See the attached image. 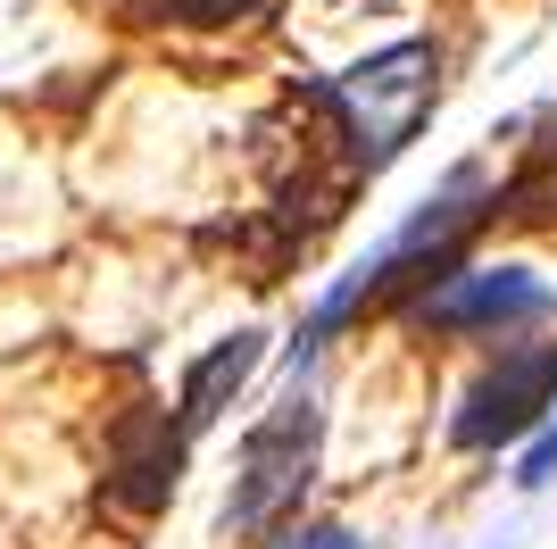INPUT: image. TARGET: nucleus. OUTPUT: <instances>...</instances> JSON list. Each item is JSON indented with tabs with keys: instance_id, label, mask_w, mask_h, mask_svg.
I'll list each match as a JSON object with an SVG mask.
<instances>
[{
	"instance_id": "nucleus-6",
	"label": "nucleus",
	"mask_w": 557,
	"mask_h": 549,
	"mask_svg": "<svg viewBox=\"0 0 557 549\" xmlns=\"http://www.w3.org/2000/svg\"><path fill=\"white\" fill-rule=\"evenodd\" d=\"M184 450L191 434L175 425H150V434H125V450H116V475L100 483V500L116 508V516H159L166 500H175V483H184Z\"/></svg>"
},
{
	"instance_id": "nucleus-9",
	"label": "nucleus",
	"mask_w": 557,
	"mask_h": 549,
	"mask_svg": "<svg viewBox=\"0 0 557 549\" xmlns=\"http://www.w3.org/2000/svg\"><path fill=\"white\" fill-rule=\"evenodd\" d=\"M283 549H367L349 525H300V533H283Z\"/></svg>"
},
{
	"instance_id": "nucleus-1",
	"label": "nucleus",
	"mask_w": 557,
	"mask_h": 549,
	"mask_svg": "<svg viewBox=\"0 0 557 549\" xmlns=\"http://www.w3.org/2000/svg\"><path fill=\"white\" fill-rule=\"evenodd\" d=\"M317 457H325V408L317 391H283L275 408L242 434V457H233V491H225V533L242 541H267L275 525H292L317 483Z\"/></svg>"
},
{
	"instance_id": "nucleus-7",
	"label": "nucleus",
	"mask_w": 557,
	"mask_h": 549,
	"mask_svg": "<svg viewBox=\"0 0 557 549\" xmlns=\"http://www.w3.org/2000/svg\"><path fill=\"white\" fill-rule=\"evenodd\" d=\"M258 9H275V0H150V17L166 25H242Z\"/></svg>"
},
{
	"instance_id": "nucleus-4",
	"label": "nucleus",
	"mask_w": 557,
	"mask_h": 549,
	"mask_svg": "<svg viewBox=\"0 0 557 549\" xmlns=\"http://www.w3.org/2000/svg\"><path fill=\"white\" fill-rule=\"evenodd\" d=\"M549 400H557V342L508 350L499 366H483V375L466 383L458 416H449V441H458V450H516V441H533Z\"/></svg>"
},
{
	"instance_id": "nucleus-5",
	"label": "nucleus",
	"mask_w": 557,
	"mask_h": 549,
	"mask_svg": "<svg viewBox=\"0 0 557 549\" xmlns=\"http://www.w3.org/2000/svg\"><path fill=\"white\" fill-rule=\"evenodd\" d=\"M267 366V333L258 325H242V333H225V342H209L200 358H191L184 391H175V416H184V434H209L216 416L250 391V375Z\"/></svg>"
},
{
	"instance_id": "nucleus-3",
	"label": "nucleus",
	"mask_w": 557,
	"mask_h": 549,
	"mask_svg": "<svg viewBox=\"0 0 557 549\" xmlns=\"http://www.w3.org/2000/svg\"><path fill=\"white\" fill-rule=\"evenodd\" d=\"M417 325L458 333V342H516V333L557 325V283L541 267H458L417 300Z\"/></svg>"
},
{
	"instance_id": "nucleus-10",
	"label": "nucleus",
	"mask_w": 557,
	"mask_h": 549,
	"mask_svg": "<svg viewBox=\"0 0 557 549\" xmlns=\"http://www.w3.org/2000/svg\"><path fill=\"white\" fill-rule=\"evenodd\" d=\"M541 167H557V125H549V142H541Z\"/></svg>"
},
{
	"instance_id": "nucleus-2",
	"label": "nucleus",
	"mask_w": 557,
	"mask_h": 549,
	"mask_svg": "<svg viewBox=\"0 0 557 549\" xmlns=\"http://www.w3.org/2000/svg\"><path fill=\"white\" fill-rule=\"evenodd\" d=\"M325 100L342 109V125H349V142H358L367 175H383V167L424 134V117H433V100H442V50H433V42L367 50L358 68H342L325 84Z\"/></svg>"
},
{
	"instance_id": "nucleus-8",
	"label": "nucleus",
	"mask_w": 557,
	"mask_h": 549,
	"mask_svg": "<svg viewBox=\"0 0 557 549\" xmlns=\"http://www.w3.org/2000/svg\"><path fill=\"white\" fill-rule=\"evenodd\" d=\"M541 483H557V416L533 425V441H524V457H516V491H541Z\"/></svg>"
}]
</instances>
